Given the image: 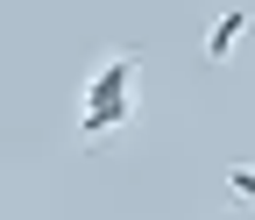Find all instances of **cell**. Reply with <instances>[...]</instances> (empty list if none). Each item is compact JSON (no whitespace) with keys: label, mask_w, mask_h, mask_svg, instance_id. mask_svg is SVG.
Wrapping results in <instances>:
<instances>
[{"label":"cell","mask_w":255,"mask_h":220,"mask_svg":"<svg viewBox=\"0 0 255 220\" xmlns=\"http://www.w3.org/2000/svg\"><path fill=\"white\" fill-rule=\"evenodd\" d=\"M142 107V57L135 50H107L85 78V100H78V142H107L121 135Z\"/></svg>","instance_id":"1"},{"label":"cell","mask_w":255,"mask_h":220,"mask_svg":"<svg viewBox=\"0 0 255 220\" xmlns=\"http://www.w3.org/2000/svg\"><path fill=\"white\" fill-rule=\"evenodd\" d=\"M241 36H248V7H227V14L206 28V64H227V57L241 50Z\"/></svg>","instance_id":"2"},{"label":"cell","mask_w":255,"mask_h":220,"mask_svg":"<svg viewBox=\"0 0 255 220\" xmlns=\"http://www.w3.org/2000/svg\"><path fill=\"white\" fill-rule=\"evenodd\" d=\"M227 199L234 206H255V164H234L227 171Z\"/></svg>","instance_id":"3"}]
</instances>
